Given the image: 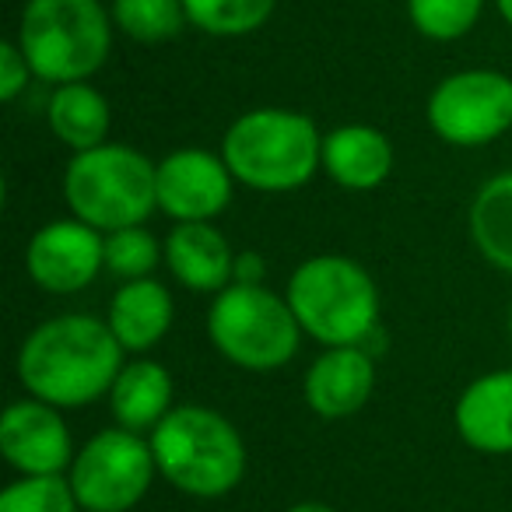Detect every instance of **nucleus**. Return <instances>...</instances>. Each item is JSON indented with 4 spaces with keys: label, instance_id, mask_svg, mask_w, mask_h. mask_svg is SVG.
<instances>
[{
    "label": "nucleus",
    "instance_id": "7ed1b4c3",
    "mask_svg": "<svg viewBox=\"0 0 512 512\" xmlns=\"http://www.w3.org/2000/svg\"><path fill=\"white\" fill-rule=\"evenodd\" d=\"M285 299L302 334L323 348L369 344L379 334V292L372 274L341 253H320L292 271Z\"/></svg>",
    "mask_w": 512,
    "mask_h": 512
},
{
    "label": "nucleus",
    "instance_id": "423d86ee",
    "mask_svg": "<svg viewBox=\"0 0 512 512\" xmlns=\"http://www.w3.org/2000/svg\"><path fill=\"white\" fill-rule=\"evenodd\" d=\"M64 197L74 218L99 232L144 225L158 211V162L116 141L74 151L64 172Z\"/></svg>",
    "mask_w": 512,
    "mask_h": 512
},
{
    "label": "nucleus",
    "instance_id": "9b49d317",
    "mask_svg": "<svg viewBox=\"0 0 512 512\" xmlns=\"http://www.w3.org/2000/svg\"><path fill=\"white\" fill-rule=\"evenodd\" d=\"M0 453L22 477H50L71 470L78 449L60 407L29 397L0 418Z\"/></svg>",
    "mask_w": 512,
    "mask_h": 512
},
{
    "label": "nucleus",
    "instance_id": "393cba45",
    "mask_svg": "<svg viewBox=\"0 0 512 512\" xmlns=\"http://www.w3.org/2000/svg\"><path fill=\"white\" fill-rule=\"evenodd\" d=\"M0 512H81L64 474L18 477L0 491Z\"/></svg>",
    "mask_w": 512,
    "mask_h": 512
},
{
    "label": "nucleus",
    "instance_id": "bb28decb",
    "mask_svg": "<svg viewBox=\"0 0 512 512\" xmlns=\"http://www.w3.org/2000/svg\"><path fill=\"white\" fill-rule=\"evenodd\" d=\"M267 264L260 253H235V281L232 285H264Z\"/></svg>",
    "mask_w": 512,
    "mask_h": 512
},
{
    "label": "nucleus",
    "instance_id": "f8f14e48",
    "mask_svg": "<svg viewBox=\"0 0 512 512\" xmlns=\"http://www.w3.org/2000/svg\"><path fill=\"white\" fill-rule=\"evenodd\" d=\"M232 186L235 176L214 151H169L158 162V211L172 221H214L232 204Z\"/></svg>",
    "mask_w": 512,
    "mask_h": 512
},
{
    "label": "nucleus",
    "instance_id": "4468645a",
    "mask_svg": "<svg viewBox=\"0 0 512 512\" xmlns=\"http://www.w3.org/2000/svg\"><path fill=\"white\" fill-rule=\"evenodd\" d=\"M162 249L165 267L186 292L218 295L235 281V253L211 221H176Z\"/></svg>",
    "mask_w": 512,
    "mask_h": 512
},
{
    "label": "nucleus",
    "instance_id": "c756f323",
    "mask_svg": "<svg viewBox=\"0 0 512 512\" xmlns=\"http://www.w3.org/2000/svg\"><path fill=\"white\" fill-rule=\"evenodd\" d=\"M509 337H512V306H509Z\"/></svg>",
    "mask_w": 512,
    "mask_h": 512
},
{
    "label": "nucleus",
    "instance_id": "2eb2a0df",
    "mask_svg": "<svg viewBox=\"0 0 512 512\" xmlns=\"http://www.w3.org/2000/svg\"><path fill=\"white\" fill-rule=\"evenodd\" d=\"M453 425L477 453H512V369L477 376L456 400Z\"/></svg>",
    "mask_w": 512,
    "mask_h": 512
},
{
    "label": "nucleus",
    "instance_id": "f3484780",
    "mask_svg": "<svg viewBox=\"0 0 512 512\" xmlns=\"http://www.w3.org/2000/svg\"><path fill=\"white\" fill-rule=\"evenodd\" d=\"M393 141L376 127L348 123L323 134V172L344 190H376L393 172Z\"/></svg>",
    "mask_w": 512,
    "mask_h": 512
},
{
    "label": "nucleus",
    "instance_id": "412c9836",
    "mask_svg": "<svg viewBox=\"0 0 512 512\" xmlns=\"http://www.w3.org/2000/svg\"><path fill=\"white\" fill-rule=\"evenodd\" d=\"M278 0H183L186 22L214 39H242L271 22Z\"/></svg>",
    "mask_w": 512,
    "mask_h": 512
},
{
    "label": "nucleus",
    "instance_id": "9d476101",
    "mask_svg": "<svg viewBox=\"0 0 512 512\" xmlns=\"http://www.w3.org/2000/svg\"><path fill=\"white\" fill-rule=\"evenodd\" d=\"M25 271L50 295L85 292L106 271V232L85 225L74 214L46 221L29 239Z\"/></svg>",
    "mask_w": 512,
    "mask_h": 512
},
{
    "label": "nucleus",
    "instance_id": "1a4fd4ad",
    "mask_svg": "<svg viewBox=\"0 0 512 512\" xmlns=\"http://www.w3.org/2000/svg\"><path fill=\"white\" fill-rule=\"evenodd\" d=\"M428 127L449 148H484L512 130V78L474 67L442 78L428 95Z\"/></svg>",
    "mask_w": 512,
    "mask_h": 512
},
{
    "label": "nucleus",
    "instance_id": "4be33fe9",
    "mask_svg": "<svg viewBox=\"0 0 512 512\" xmlns=\"http://www.w3.org/2000/svg\"><path fill=\"white\" fill-rule=\"evenodd\" d=\"M113 22L134 43H169L183 32V0H113Z\"/></svg>",
    "mask_w": 512,
    "mask_h": 512
},
{
    "label": "nucleus",
    "instance_id": "b1692460",
    "mask_svg": "<svg viewBox=\"0 0 512 512\" xmlns=\"http://www.w3.org/2000/svg\"><path fill=\"white\" fill-rule=\"evenodd\" d=\"M165 260V249L148 228H116L106 232V271L123 281L151 278L158 264Z\"/></svg>",
    "mask_w": 512,
    "mask_h": 512
},
{
    "label": "nucleus",
    "instance_id": "a211bd4d",
    "mask_svg": "<svg viewBox=\"0 0 512 512\" xmlns=\"http://www.w3.org/2000/svg\"><path fill=\"white\" fill-rule=\"evenodd\" d=\"M109 411L116 425L130 432H155L162 418L172 411V376L155 358H134L120 369L109 390Z\"/></svg>",
    "mask_w": 512,
    "mask_h": 512
},
{
    "label": "nucleus",
    "instance_id": "20e7f679",
    "mask_svg": "<svg viewBox=\"0 0 512 512\" xmlns=\"http://www.w3.org/2000/svg\"><path fill=\"white\" fill-rule=\"evenodd\" d=\"M158 474L193 498H221L246 477V442L225 414L211 407H172L148 435Z\"/></svg>",
    "mask_w": 512,
    "mask_h": 512
},
{
    "label": "nucleus",
    "instance_id": "f03ea898",
    "mask_svg": "<svg viewBox=\"0 0 512 512\" xmlns=\"http://www.w3.org/2000/svg\"><path fill=\"white\" fill-rule=\"evenodd\" d=\"M221 158L249 190L292 193L323 169V134L299 109H249L225 130Z\"/></svg>",
    "mask_w": 512,
    "mask_h": 512
},
{
    "label": "nucleus",
    "instance_id": "a878e982",
    "mask_svg": "<svg viewBox=\"0 0 512 512\" xmlns=\"http://www.w3.org/2000/svg\"><path fill=\"white\" fill-rule=\"evenodd\" d=\"M29 78H36V74H32L22 46L15 39H8V43L0 46V99L15 102L29 88Z\"/></svg>",
    "mask_w": 512,
    "mask_h": 512
},
{
    "label": "nucleus",
    "instance_id": "f257e3e1",
    "mask_svg": "<svg viewBox=\"0 0 512 512\" xmlns=\"http://www.w3.org/2000/svg\"><path fill=\"white\" fill-rule=\"evenodd\" d=\"M106 320L88 313H64L39 323L18 348V379L29 397L71 411L109 397L127 362Z\"/></svg>",
    "mask_w": 512,
    "mask_h": 512
},
{
    "label": "nucleus",
    "instance_id": "5701e85b",
    "mask_svg": "<svg viewBox=\"0 0 512 512\" xmlns=\"http://www.w3.org/2000/svg\"><path fill=\"white\" fill-rule=\"evenodd\" d=\"M484 0H407L414 32L432 43H456L481 22Z\"/></svg>",
    "mask_w": 512,
    "mask_h": 512
},
{
    "label": "nucleus",
    "instance_id": "6ab92c4d",
    "mask_svg": "<svg viewBox=\"0 0 512 512\" xmlns=\"http://www.w3.org/2000/svg\"><path fill=\"white\" fill-rule=\"evenodd\" d=\"M46 123H50L53 137L67 144L71 151H88L109 141L113 130V106L109 99L92 88L88 81H74V85H57L46 102Z\"/></svg>",
    "mask_w": 512,
    "mask_h": 512
},
{
    "label": "nucleus",
    "instance_id": "39448f33",
    "mask_svg": "<svg viewBox=\"0 0 512 512\" xmlns=\"http://www.w3.org/2000/svg\"><path fill=\"white\" fill-rule=\"evenodd\" d=\"M113 11L102 0H25L15 43L46 85L88 81L113 53Z\"/></svg>",
    "mask_w": 512,
    "mask_h": 512
},
{
    "label": "nucleus",
    "instance_id": "0eeeda50",
    "mask_svg": "<svg viewBox=\"0 0 512 512\" xmlns=\"http://www.w3.org/2000/svg\"><path fill=\"white\" fill-rule=\"evenodd\" d=\"M207 337L235 369L274 372L299 355L306 334L285 295L264 285H228L207 309Z\"/></svg>",
    "mask_w": 512,
    "mask_h": 512
},
{
    "label": "nucleus",
    "instance_id": "aec40b11",
    "mask_svg": "<svg viewBox=\"0 0 512 512\" xmlns=\"http://www.w3.org/2000/svg\"><path fill=\"white\" fill-rule=\"evenodd\" d=\"M467 232L484 264L512 274V169L481 183L470 200Z\"/></svg>",
    "mask_w": 512,
    "mask_h": 512
},
{
    "label": "nucleus",
    "instance_id": "cd10ccee",
    "mask_svg": "<svg viewBox=\"0 0 512 512\" xmlns=\"http://www.w3.org/2000/svg\"><path fill=\"white\" fill-rule=\"evenodd\" d=\"M285 512H337V509H330L327 502H295L292 509H285Z\"/></svg>",
    "mask_w": 512,
    "mask_h": 512
},
{
    "label": "nucleus",
    "instance_id": "6e6552de",
    "mask_svg": "<svg viewBox=\"0 0 512 512\" xmlns=\"http://www.w3.org/2000/svg\"><path fill=\"white\" fill-rule=\"evenodd\" d=\"M158 474L151 442L130 428H102L78 449L67 481L85 512H130Z\"/></svg>",
    "mask_w": 512,
    "mask_h": 512
},
{
    "label": "nucleus",
    "instance_id": "ddd939ff",
    "mask_svg": "<svg viewBox=\"0 0 512 512\" xmlns=\"http://www.w3.org/2000/svg\"><path fill=\"white\" fill-rule=\"evenodd\" d=\"M372 390H376V365H372V351L362 344H348V348H327L306 372V404L320 418H351L369 404Z\"/></svg>",
    "mask_w": 512,
    "mask_h": 512
},
{
    "label": "nucleus",
    "instance_id": "c85d7f7f",
    "mask_svg": "<svg viewBox=\"0 0 512 512\" xmlns=\"http://www.w3.org/2000/svg\"><path fill=\"white\" fill-rule=\"evenodd\" d=\"M495 8L505 18V25H512V0H495Z\"/></svg>",
    "mask_w": 512,
    "mask_h": 512
},
{
    "label": "nucleus",
    "instance_id": "dca6fc26",
    "mask_svg": "<svg viewBox=\"0 0 512 512\" xmlns=\"http://www.w3.org/2000/svg\"><path fill=\"white\" fill-rule=\"evenodd\" d=\"M172 316H176V302L169 288L155 278H137L123 281L113 292L106 323L127 355H144L162 344V337L172 330Z\"/></svg>",
    "mask_w": 512,
    "mask_h": 512
}]
</instances>
